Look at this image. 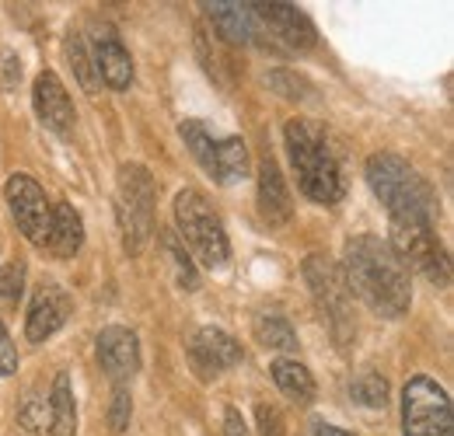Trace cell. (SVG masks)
I'll list each match as a JSON object with an SVG mask.
<instances>
[{
  "instance_id": "1",
  "label": "cell",
  "mask_w": 454,
  "mask_h": 436,
  "mask_svg": "<svg viewBox=\"0 0 454 436\" xmlns=\"http://www.w3.org/2000/svg\"><path fill=\"white\" fill-rule=\"evenodd\" d=\"M342 279H346L349 293H356L381 318H402L412 304L409 269L398 262L388 241H381L374 234H360L346 245Z\"/></svg>"
},
{
  "instance_id": "2",
  "label": "cell",
  "mask_w": 454,
  "mask_h": 436,
  "mask_svg": "<svg viewBox=\"0 0 454 436\" xmlns=\"http://www.w3.org/2000/svg\"><path fill=\"white\" fill-rule=\"evenodd\" d=\"M367 185L371 192L385 203L392 220H419V223H434L437 210V196L430 189V182L398 154H371L367 158Z\"/></svg>"
},
{
  "instance_id": "3",
  "label": "cell",
  "mask_w": 454,
  "mask_h": 436,
  "mask_svg": "<svg viewBox=\"0 0 454 436\" xmlns=\"http://www.w3.org/2000/svg\"><path fill=\"white\" fill-rule=\"evenodd\" d=\"M286 140V154L294 161L297 171V182H301V192L322 206H333L340 203L346 185H342V171L336 154L329 151V140L322 136L318 126L304 122V119H290L284 129Z\"/></svg>"
},
{
  "instance_id": "4",
  "label": "cell",
  "mask_w": 454,
  "mask_h": 436,
  "mask_svg": "<svg viewBox=\"0 0 454 436\" xmlns=\"http://www.w3.org/2000/svg\"><path fill=\"white\" fill-rule=\"evenodd\" d=\"M175 223L185 237V245L196 252V259L207 269H221L231 259V245H227L224 223L210 210L207 196L196 189H182L175 196Z\"/></svg>"
},
{
  "instance_id": "5",
  "label": "cell",
  "mask_w": 454,
  "mask_h": 436,
  "mask_svg": "<svg viewBox=\"0 0 454 436\" xmlns=\"http://www.w3.org/2000/svg\"><path fill=\"white\" fill-rule=\"evenodd\" d=\"M115 214H119V227H122V241L126 252H140L147 245V237L154 234V178L144 164H122L119 167V192H115Z\"/></svg>"
},
{
  "instance_id": "6",
  "label": "cell",
  "mask_w": 454,
  "mask_h": 436,
  "mask_svg": "<svg viewBox=\"0 0 454 436\" xmlns=\"http://www.w3.org/2000/svg\"><path fill=\"white\" fill-rule=\"evenodd\" d=\"M388 248L398 255V262L416 273H423L434 286H448L451 283V262L444 245L434 234V223H419V220H392V234H388Z\"/></svg>"
},
{
  "instance_id": "7",
  "label": "cell",
  "mask_w": 454,
  "mask_h": 436,
  "mask_svg": "<svg viewBox=\"0 0 454 436\" xmlns=\"http://www.w3.org/2000/svg\"><path fill=\"white\" fill-rule=\"evenodd\" d=\"M402 430L405 436H454L451 398L434 378L416 374L402 387Z\"/></svg>"
},
{
  "instance_id": "8",
  "label": "cell",
  "mask_w": 454,
  "mask_h": 436,
  "mask_svg": "<svg viewBox=\"0 0 454 436\" xmlns=\"http://www.w3.org/2000/svg\"><path fill=\"white\" fill-rule=\"evenodd\" d=\"M4 196H7V206L18 220V230L32 241V245H46L50 237V214H53V203L46 199L43 185L32 178V175H11L7 185H4Z\"/></svg>"
},
{
  "instance_id": "9",
  "label": "cell",
  "mask_w": 454,
  "mask_h": 436,
  "mask_svg": "<svg viewBox=\"0 0 454 436\" xmlns=\"http://www.w3.org/2000/svg\"><path fill=\"white\" fill-rule=\"evenodd\" d=\"M304 279H308V286H311L318 308L329 315L333 331L342 339V328L349 325V286H346V279H342V269L333 259H325V255H308V262H304Z\"/></svg>"
},
{
  "instance_id": "10",
  "label": "cell",
  "mask_w": 454,
  "mask_h": 436,
  "mask_svg": "<svg viewBox=\"0 0 454 436\" xmlns=\"http://www.w3.org/2000/svg\"><path fill=\"white\" fill-rule=\"evenodd\" d=\"M70 315H74V297L59 283H43L35 290L28 318H25V339L28 342H46L50 335H57L59 328L70 322Z\"/></svg>"
},
{
  "instance_id": "11",
  "label": "cell",
  "mask_w": 454,
  "mask_h": 436,
  "mask_svg": "<svg viewBox=\"0 0 454 436\" xmlns=\"http://www.w3.org/2000/svg\"><path fill=\"white\" fill-rule=\"evenodd\" d=\"M98 363L115 384H126L140 370V342L129 328L109 325L98 331Z\"/></svg>"
},
{
  "instance_id": "12",
  "label": "cell",
  "mask_w": 454,
  "mask_h": 436,
  "mask_svg": "<svg viewBox=\"0 0 454 436\" xmlns=\"http://www.w3.org/2000/svg\"><path fill=\"white\" fill-rule=\"evenodd\" d=\"M248 7L255 14V21H262L290 50H311L315 46V25L294 4H248Z\"/></svg>"
},
{
  "instance_id": "13",
  "label": "cell",
  "mask_w": 454,
  "mask_h": 436,
  "mask_svg": "<svg viewBox=\"0 0 454 436\" xmlns=\"http://www.w3.org/2000/svg\"><path fill=\"white\" fill-rule=\"evenodd\" d=\"M32 105H35V115L43 119L46 129H53V133H70L74 129L77 112H74V102H70L63 81H59L53 70H43L35 77V84H32Z\"/></svg>"
},
{
  "instance_id": "14",
  "label": "cell",
  "mask_w": 454,
  "mask_h": 436,
  "mask_svg": "<svg viewBox=\"0 0 454 436\" xmlns=\"http://www.w3.org/2000/svg\"><path fill=\"white\" fill-rule=\"evenodd\" d=\"M259 214L270 227H284L294 217V203L286 192L284 171L270 154L259 161Z\"/></svg>"
},
{
  "instance_id": "15",
  "label": "cell",
  "mask_w": 454,
  "mask_h": 436,
  "mask_svg": "<svg viewBox=\"0 0 454 436\" xmlns=\"http://www.w3.org/2000/svg\"><path fill=\"white\" fill-rule=\"evenodd\" d=\"M189 356L200 370H227V367H238L245 360L241 353V342H234L227 331L221 328H200L192 346H189Z\"/></svg>"
},
{
  "instance_id": "16",
  "label": "cell",
  "mask_w": 454,
  "mask_h": 436,
  "mask_svg": "<svg viewBox=\"0 0 454 436\" xmlns=\"http://www.w3.org/2000/svg\"><path fill=\"white\" fill-rule=\"evenodd\" d=\"M98 77L113 88V91H126L133 84V56L126 53V46L115 39L113 32L95 35V63Z\"/></svg>"
},
{
  "instance_id": "17",
  "label": "cell",
  "mask_w": 454,
  "mask_h": 436,
  "mask_svg": "<svg viewBox=\"0 0 454 436\" xmlns=\"http://www.w3.org/2000/svg\"><path fill=\"white\" fill-rule=\"evenodd\" d=\"M81 245H84V220H81V214H77L70 203H53L46 248H50L57 259H74Z\"/></svg>"
},
{
  "instance_id": "18",
  "label": "cell",
  "mask_w": 454,
  "mask_h": 436,
  "mask_svg": "<svg viewBox=\"0 0 454 436\" xmlns=\"http://www.w3.org/2000/svg\"><path fill=\"white\" fill-rule=\"evenodd\" d=\"M207 18L214 21V28L224 35L227 43H252L255 35V14L248 4H234V0H214L203 4Z\"/></svg>"
},
{
  "instance_id": "19",
  "label": "cell",
  "mask_w": 454,
  "mask_h": 436,
  "mask_svg": "<svg viewBox=\"0 0 454 436\" xmlns=\"http://www.w3.org/2000/svg\"><path fill=\"white\" fill-rule=\"evenodd\" d=\"M248 171H252V158H248V147H245V140H241V136H227V140H217L210 178H217L221 185H234V182L248 178Z\"/></svg>"
},
{
  "instance_id": "20",
  "label": "cell",
  "mask_w": 454,
  "mask_h": 436,
  "mask_svg": "<svg viewBox=\"0 0 454 436\" xmlns=\"http://www.w3.org/2000/svg\"><path fill=\"white\" fill-rule=\"evenodd\" d=\"M50 433L53 436H74L77 433V401H74V387L70 378L59 370L50 394Z\"/></svg>"
},
{
  "instance_id": "21",
  "label": "cell",
  "mask_w": 454,
  "mask_h": 436,
  "mask_svg": "<svg viewBox=\"0 0 454 436\" xmlns=\"http://www.w3.org/2000/svg\"><path fill=\"white\" fill-rule=\"evenodd\" d=\"M270 370H273L277 387L284 391L290 401L308 405V401L315 398V378H311V370H308L304 363H297V360H273Z\"/></svg>"
},
{
  "instance_id": "22",
  "label": "cell",
  "mask_w": 454,
  "mask_h": 436,
  "mask_svg": "<svg viewBox=\"0 0 454 436\" xmlns=\"http://www.w3.org/2000/svg\"><path fill=\"white\" fill-rule=\"evenodd\" d=\"M255 342H262L266 349H297V331L284 315H259L252 322Z\"/></svg>"
},
{
  "instance_id": "23",
  "label": "cell",
  "mask_w": 454,
  "mask_h": 436,
  "mask_svg": "<svg viewBox=\"0 0 454 436\" xmlns=\"http://www.w3.org/2000/svg\"><path fill=\"white\" fill-rule=\"evenodd\" d=\"M178 136L185 140V147H189V154L196 158V164L210 175V167H214V151H217V140L207 133V126L203 122H196V119H185L182 126H178Z\"/></svg>"
},
{
  "instance_id": "24",
  "label": "cell",
  "mask_w": 454,
  "mask_h": 436,
  "mask_svg": "<svg viewBox=\"0 0 454 436\" xmlns=\"http://www.w3.org/2000/svg\"><path fill=\"white\" fill-rule=\"evenodd\" d=\"M349 398L356 405H367V409H385L388 405V381L381 374H360L356 381L349 384Z\"/></svg>"
},
{
  "instance_id": "25",
  "label": "cell",
  "mask_w": 454,
  "mask_h": 436,
  "mask_svg": "<svg viewBox=\"0 0 454 436\" xmlns=\"http://www.w3.org/2000/svg\"><path fill=\"white\" fill-rule=\"evenodd\" d=\"M18 423H21L25 433L32 436L50 433V405L39 394H25V401L18 405Z\"/></svg>"
},
{
  "instance_id": "26",
  "label": "cell",
  "mask_w": 454,
  "mask_h": 436,
  "mask_svg": "<svg viewBox=\"0 0 454 436\" xmlns=\"http://www.w3.org/2000/svg\"><path fill=\"white\" fill-rule=\"evenodd\" d=\"M165 252H168V262L171 269H175V283L182 286V290H200V273H196V266H192V259L185 255V248L175 241V237H168L165 234Z\"/></svg>"
},
{
  "instance_id": "27",
  "label": "cell",
  "mask_w": 454,
  "mask_h": 436,
  "mask_svg": "<svg viewBox=\"0 0 454 436\" xmlns=\"http://www.w3.org/2000/svg\"><path fill=\"white\" fill-rule=\"evenodd\" d=\"M67 59H70L74 77L81 81V88L95 95V70H91V59H88V50H84L81 35H67Z\"/></svg>"
},
{
  "instance_id": "28",
  "label": "cell",
  "mask_w": 454,
  "mask_h": 436,
  "mask_svg": "<svg viewBox=\"0 0 454 436\" xmlns=\"http://www.w3.org/2000/svg\"><path fill=\"white\" fill-rule=\"evenodd\" d=\"M133 419V398H129V387L126 384H115V394H113V409H109V426L113 433H122Z\"/></svg>"
},
{
  "instance_id": "29",
  "label": "cell",
  "mask_w": 454,
  "mask_h": 436,
  "mask_svg": "<svg viewBox=\"0 0 454 436\" xmlns=\"http://www.w3.org/2000/svg\"><path fill=\"white\" fill-rule=\"evenodd\" d=\"M270 84H273L284 98H308V91H311V84H308L304 77L290 74V70H273V74H270Z\"/></svg>"
},
{
  "instance_id": "30",
  "label": "cell",
  "mask_w": 454,
  "mask_h": 436,
  "mask_svg": "<svg viewBox=\"0 0 454 436\" xmlns=\"http://www.w3.org/2000/svg\"><path fill=\"white\" fill-rule=\"evenodd\" d=\"M255 419H259V436H284V416L277 405H255Z\"/></svg>"
},
{
  "instance_id": "31",
  "label": "cell",
  "mask_w": 454,
  "mask_h": 436,
  "mask_svg": "<svg viewBox=\"0 0 454 436\" xmlns=\"http://www.w3.org/2000/svg\"><path fill=\"white\" fill-rule=\"evenodd\" d=\"M21 283H25V266H21V262H11V266L0 273V297H4V300H18V297H21Z\"/></svg>"
},
{
  "instance_id": "32",
  "label": "cell",
  "mask_w": 454,
  "mask_h": 436,
  "mask_svg": "<svg viewBox=\"0 0 454 436\" xmlns=\"http://www.w3.org/2000/svg\"><path fill=\"white\" fill-rule=\"evenodd\" d=\"M18 81H21V59H18V53L4 50V53H0V84H4L7 91H14Z\"/></svg>"
},
{
  "instance_id": "33",
  "label": "cell",
  "mask_w": 454,
  "mask_h": 436,
  "mask_svg": "<svg viewBox=\"0 0 454 436\" xmlns=\"http://www.w3.org/2000/svg\"><path fill=\"white\" fill-rule=\"evenodd\" d=\"M14 370H18V349H14L7 328L0 322V378H11Z\"/></svg>"
},
{
  "instance_id": "34",
  "label": "cell",
  "mask_w": 454,
  "mask_h": 436,
  "mask_svg": "<svg viewBox=\"0 0 454 436\" xmlns=\"http://www.w3.org/2000/svg\"><path fill=\"white\" fill-rule=\"evenodd\" d=\"M224 436H252L248 433V426H245V419H241V412L238 409H224Z\"/></svg>"
},
{
  "instance_id": "35",
  "label": "cell",
  "mask_w": 454,
  "mask_h": 436,
  "mask_svg": "<svg viewBox=\"0 0 454 436\" xmlns=\"http://www.w3.org/2000/svg\"><path fill=\"white\" fill-rule=\"evenodd\" d=\"M315 436H353L349 430H340L333 423H315Z\"/></svg>"
}]
</instances>
